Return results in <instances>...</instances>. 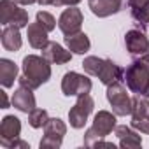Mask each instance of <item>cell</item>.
I'll return each mask as SVG.
<instances>
[{"mask_svg":"<svg viewBox=\"0 0 149 149\" xmlns=\"http://www.w3.org/2000/svg\"><path fill=\"white\" fill-rule=\"evenodd\" d=\"M21 68H23V76L18 79L19 86L37 90L51 79V63L44 56H37V54L25 56Z\"/></svg>","mask_w":149,"mask_h":149,"instance_id":"6da1fadb","label":"cell"},{"mask_svg":"<svg viewBox=\"0 0 149 149\" xmlns=\"http://www.w3.org/2000/svg\"><path fill=\"white\" fill-rule=\"evenodd\" d=\"M125 81L132 93L149 98V65L140 58L132 61L125 70Z\"/></svg>","mask_w":149,"mask_h":149,"instance_id":"7a4b0ae2","label":"cell"},{"mask_svg":"<svg viewBox=\"0 0 149 149\" xmlns=\"http://www.w3.org/2000/svg\"><path fill=\"white\" fill-rule=\"evenodd\" d=\"M107 100H109V104L112 107V112L116 116H128V114H132L133 98H130V95L126 93V88L121 84V81L107 86Z\"/></svg>","mask_w":149,"mask_h":149,"instance_id":"3957f363","label":"cell"},{"mask_svg":"<svg viewBox=\"0 0 149 149\" xmlns=\"http://www.w3.org/2000/svg\"><path fill=\"white\" fill-rule=\"evenodd\" d=\"M0 23L4 26L13 25L18 28L28 26V13L19 7L14 0H2L0 2Z\"/></svg>","mask_w":149,"mask_h":149,"instance_id":"277c9868","label":"cell"},{"mask_svg":"<svg viewBox=\"0 0 149 149\" xmlns=\"http://www.w3.org/2000/svg\"><path fill=\"white\" fill-rule=\"evenodd\" d=\"M93 107H95V100L91 98L90 93H83L77 97V102L70 111H68V121H70V126L72 128H84L90 114L93 112Z\"/></svg>","mask_w":149,"mask_h":149,"instance_id":"5b68a950","label":"cell"},{"mask_svg":"<svg viewBox=\"0 0 149 149\" xmlns=\"http://www.w3.org/2000/svg\"><path fill=\"white\" fill-rule=\"evenodd\" d=\"M91 79L88 76H83V74L77 72H67L63 79H61V91L65 97H79L83 93H90L91 91Z\"/></svg>","mask_w":149,"mask_h":149,"instance_id":"8992f818","label":"cell"},{"mask_svg":"<svg viewBox=\"0 0 149 149\" xmlns=\"http://www.w3.org/2000/svg\"><path fill=\"white\" fill-rule=\"evenodd\" d=\"M65 133H67V125L60 118H49V121L44 126V137L39 144L40 149H46V147L58 149V147H61Z\"/></svg>","mask_w":149,"mask_h":149,"instance_id":"52a82bcc","label":"cell"},{"mask_svg":"<svg viewBox=\"0 0 149 149\" xmlns=\"http://www.w3.org/2000/svg\"><path fill=\"white\" fill-rule=\"evenodd\" d=\"M83 13L81 9H77L76 6H70L68 9H65L58 19V28L63 32V35H74L81 32V25H83Z\"/></svg>","mask_w":149,"mask_h":149,"instance_id":"ba28073f","label":"cell"},{"mask_svg":"<svg viewBox=\"0 0 149 149\" xmlns=\"http://www.w3.org/2000/svg\"><path fill=\"white\" fill-rule=\"evenodd\" d=\"M21 133V121L16 116H6L0 123V144L4 147H11V144Z\"/></svg>","mask_w":149,"mask_h":149,"instance_id":"9c48e42d","label":"cell"},{"mask_svg":"<svg viewBox=\"0 0 149 149\" xmlns=\"http://www.w3.org/2000/svg\"><path fill=\"white\" fill-rule=\"evenodd\" d=\"M125 44L130 54L135 56H144L149 53V39L144 32L140 30H130L125 35Z\"/></svg>","mask_w":149,"mask_h":149,"instance_id":"30bf717a","label":"cell"},{"mask_svg":"<svg viewBox=\"0 0 149 149\" xmlns=\"http://www.w3.org/2000/svg\"><path fill=\"white\" fill-rule=\"evenodd\" d=\"M97 77L100 79L102 84L111 86V84L119 83V81L125 79V70L119 65H116L112 60L105 58L104 63H102V67H100V70H98V74H97Z\"/></svg>","mask_w":149,"mask_h":149,"instance_id":"8fae6325","label":"cell"},{"mask_svg":"<svg viewBox=\"0 0 149 149\" xmlns=\"http://www.w3.org/2000/svg\"><path fill=\"white\" fill-rule=\"evenodd\" d=\"M33 90H30V88H25V86H19L14 93H13V98H11V104H13V107H16L18 111H21V112H32L33 109H35V97H33V93H32Z\"/></svg>","mask_w":149,"mask_h":149,"instance_id":"7c38bea8","label":"cell"},{"mask_svg":"<svg viewBox=\"0 0 149 149\" xmlns=\"http://www.w3.org/2000/svg\"><path fill=\"white\" fill-rule=\"evenodd\" d=\"M42 56L53 65H63V63H68L72 60L70 51L63 49V46L58 42H47V46L42 49Z\"/></svg>","mask_w":149,"mask_h":149,"instance_id":"4fadbf2b","label":"cell"},{"mask_svg":"<svg viewBox=\"0 0 149 149\" xmlns=\"http://www.w3.org/2000/svg\"><path fill=\"white\" fill-rule=\"evenodd\" d=\"M123 7V0H90V9L98 18H107L119 13Z\"/></svg>","mask_w":149,"mask_h":149,"instance_id":"5bb4252c","label":"cell"},{"mask_svg":"<svg viewBox=\"0 0 149 149\" xmlns=\"http://www.w3.org/2000/svg\"><path fill=\"white\" fill-rule=\"evenodd\" d=\"M47 30L39 23V21H35V23H30L28 26H26V37H28V44L33 47V49H44L46 46H47Z\"/></svg>","mask_w":149,"mask_h":149,"instance_id":"9a60e30c","label":"cell"},{"mask_svg":"<svg viewBox=\"0 0 149 149\" xmlns=\"http://www.w3.org/2000/svg\"><path fill=\"white\" fill-rule=\"evenodd\" d=\"M116 137L119 139V146L123 149H137L142 146V139L137 132H133V128L126 126V125H119L116 126Z\"/></svg>","mask_w":149,"mask_h":149,"instance_id":"2e32d148","label":"cell"},{"mask_svg":"<svg viewBox=\"0 0 149 149\" xmlns=\"http://www.w3.org/2000/svg\"><path fill=\"white\" fill-rule=\"evenodd\" d=\"M95 132H98L102 137L109 135L112 130H116V114L109 112V111H98L95 114V119H93V126H91Z\"/></svg>","mask_w":149,"mask_h":149,"instance_id":"e0dca14e","label":"cell"},{"mask_svg":"<svg viewBox=\"0 0 149 149\" xmlns=\"http://www.w3.org/2000/svg\"><path fill=\"white\" fill-rule=\"evenodd\" d=\"M65 44L68 47V51L76 53V54H84L90 51V37L84 33V32H77L74 35H65Z\"/></svg>","mask_w":149,"mask_h":149,"instance_id":"ac0fdd59","label":"cell"},{"mask_svg":"<svg viewBox=\"0 0 149 149\" xmlns=\"http://www.w3.org/2000/svg\"><path fill=\"white\" fill-rule=\"evenodd\" d=\"M0 40H2V46L4 49L7 51H18L23 44L21 40V33H19V28L18 26H13V25H7L4 30H2V35H0Z\"/></svg>","mask_w":149,"mask_h":149,"instance_id":"d6986e66","label":"cell"},{"mask_svg":"<svg viewBox=\"0 0 149 149\" xmlns=\"http://www.w3.org/2000/svg\"><path fill=\"white\" fill-rule=\"evenodd\" d=\"M18 79V65L13 60L2 58L0 60V83L4 88L14 86V81Z\"/></svg>","mask_w":149,"mask_h":149,"instance_id":"ffe728a7","label":"cell"},{"mask_svg":"<svg viewBox=\"0 0 149 149\" xmlns=\"http://www.w3.org/2000/svg\"><path fill=\"white\" fill-rule=\"evenodd\" d=\"M47 121H49V116H47L46 109H37L35 107L32 112H28V125L32 128H44Z\"/></svg>","mask_w":149,"mask_h":149,"instance_id":"44dd1931","label":"cell"},{"mask_svg":"<svg viewBox=\"0 0 149 149\" xmlns=\"http://www.w3.org/2000/svg\"><path fill=\"white\" fill-rule=\"evenodd\" d=\"M102 63H104V58H98V56H86L81 65H83V68H84V72L88 74V76H97L98 70H100V67H102Z\"/></svg>","mask_w":149,"mask_h":149,"instance_id":"7402d4cb","label":"cell"},{"mask_svg":"<svg viewBox=\"0 0 149 149\" xmlns=\"http://www.w3.org/2000/svg\"><path fill=\"white\" fill-rule=\"evenodd\" d=\"M132 18H133L139 25L146 26V25L149 23V2L144 4V6H140V7H133V9H132Z\"/></svg>","mask_w":149,"mask_h":149,"instance_id":"603a6c76","label":"cell"},{"mask_svg":"<svg viewBox=\"0 0 149 149\" xmlns=\"http://www.w3.org/2000/svg\"><path fill=\"white\" fill-rule=\"evenodd\" d=\"M37 21H39L47 32H53L54 26H56V19H54V16L49 14V13H46V11H39V13H37Z\"/></svg>","mask_w":149,"mask_h":149,"instance_id":"cb8c5ba5","label":"cell"},{"mask_svg":"<svg viewBox=\"0 0 149 149\" xmlns=\"http://www.w3.org/2000/svg\"><path fill=\"white\" fill-rule=\"evenodd\" d=\"M100 140H104V137H102L98 132H95L93 128H88V130H86V133H84L83 144H84L86 147H95Z\"/></svg>","mask_w":149,"mask_h":149,"instance_id":"d4e9b609","label":"cell"},{"mask_svg":"<svg viewBox=\"0 0 149 149\" xmlns=\"http://www.w3.org/2000/svg\"><path fill=\"white\" fill-rule=\"evenodd\" d=\"M132 128L149 135V118H132Z\"/></svg>","mask_w":149,"mask_h":149,"instance_id":"484cf974","label":"cell"},{"mask_svg":"<svg viewBox=\"0 0 149 149\" xmlns=\"http://www.w3.org/2000/svg\"><path fill=\"white\" fill-rule=\"evenodd\" d=\"M40 6H54V7H61L65 6V0H37Z\"/></svg>","mask_w":149,"mask_h":149,"instance_id":"4316f807","label":"cell"},{"mask_svg":"<svg viewBox=\"0 0 149 149\" xmlns=\"http://www.w3.org/2000/svg\"><path fill=\"white\" fill-rule=\"evenodd\" d=\"M16 147H21V149H30V146H28V142H25V140H19V137L11 144V147L9 149H16Z\"/></svg>","mask_w":149,"mask_h":149,"instance_id":"83f0119b","label":"cell"},{"mask_svg":"<svg viewBox=\"0 0 149 149\" xmlns=\"http://www.w3.org/2000/svg\"><path fill=\"white\" fill-rule=\"evenodd\" d=\"M149 0H128V7L130 9H133V7H140V6H144V4H147Z\"/></svg>","mask_w":149,"mask_h":149,"instance_id":"f1b7e54d","label":"cell"},{"mask_svg":"<svg viewBox=\"0 0 149 149\" xmlns=\"http://www.w3.org/2000/svg\"><path fill=\"white\" fill-rule=\"evenodd\" d=\"M0 100H2V109L9 107V100H7V93L6 91H0Z\"/></svg>","mask_w":149,"mask_h":149,"instance_id":"f546056e","label":"cell"},{"mask_svg":"<svg viewBox=\"0 0 149 149\" xmlns=\"http://www.w3.org/2000/svg\"><path fill=\"white\" fill-rule=\"evenodd\" d=\"M16 4H19V6H32V4H35L37 0H14Z\"/></svg>","mask_w":149,"mask_h":149,"instance_id":"4dcf8cb0","label":"cell"},{"mask_svg":"<svg viewBox=\"0 0 149 149\" xmlns=\"http://www.w3.org/2000/svg\"><path fill=\"white\" fill-rule=\"evenodd\" d=\"M79 2H81V0H65V6H68V7L70 6H77Z\"/></svg>","mask_w":149,"mask_h":149,"instance_id":"1f68e13d","label":"cell"},{"mask_svg":"<svg viewBox=\"0 0 149 149\" xmlns=\"http://www.w3.org/2000/svg\"><path fill=\"white\" fill-rule=\"evenodd\" d=\"M140 58H142V60H144V61L149 65V53H147V54H144V56H140Z\"/></svg>","mask_w":149,"mask_h":149,"instance_id":"d6a6232c","label":"cell"}]
</instances>
